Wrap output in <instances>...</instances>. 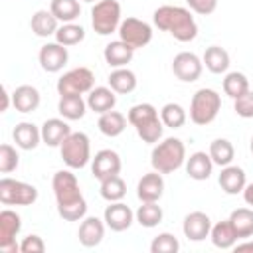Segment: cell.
I'll return each instance as SVG.
<instances>
[{"label": "cell", "instance_id": "cell-44", "mask_svg": "<svg viewBox=\"0 0 253 253\" xmlns=\"http://www.w3.org/2000/svg\"><path fill=\"white\" fill-rule=\"evenodd\" d=\"M186 4L190 6L192 12H196L200 16H210L217 8V0H186Z\"/></svg>", "mask_w": 253, "mask_h": 253}, {"label": "cell", "instance_id": "cell-4", "mask_svg": "<svg viewBox=\"0 0 253 253\" xmlns=\"http://www.w3.org/2000/svg\"><path fill=\"white\" fill-rule=\"evenodd\" d=\"M186 162V146L180 138L168 136L150 152V164L160 174H172Z\"/></svg>", "mask_w": 253, "mask_h": 253}, {"label": "cell", "instance_id": "cell-16", "mask_svg": "<svg viewBox=\"0 0 253 253\" xmlns=\"http://www.w3.org/2000/svg\"><path fill=\"white\" fill-rule=\"evenodd\" d=\"M182 231L190 241H204L211 231V219L204 211H192L184 217Z\"/></svg>", "mask_w": 253, "mask_h": 253}, {"label": "cell", "instance_id": "cell-41", "mask_svg": "<svg viewBox=\"0 0 253 253\" xmlns=\"http://www.w3.org/2000/svg\"><path fill=\"white\" fill-rule=\"evenodd\" d=\"M18 164H20V154L16 152V148L12 144H2L0 146V172L10 174L18 168Z\"/></svg>", "mask_w": 253, "mask_h": 253}, {"label": "cell", "instance_id": "cell-36", "mask_svg": "<svg viewBox=\"0 0 253 253\" xmlns=\"http://www.w3.org/2000/svg\"><path fill=\"white\" fill-rule=\"evenodd\" d=\"M210 156L213 160V164L217 166H227L233 162V156H235V148L233 144L227 140V138H215L211 144H210Z\"/></svg>", "mask_w": 253, "mask_h": 253}, {"label": "cell", "instance_id": "cell-45", "mask_svg": "<svg viewBox=\"0 0 253 253\" xmlns=\"http://www.w3.org/2000/svg\"><path fill=\"white\" fill-rule=\"evenodd\" d=\"M243 200H245V204L247 206H253V182L251 184H245V188H243Z\"/></svg>", "mask_w": 253, "mask_h": 253}, {"label": "cell", "instance_id": "cell-15", "mask_svg": "<svg viewBox=\"0 0 253 253\" xmlns=\"http://www.w3.org/2000/svg\"><path fill=\"white\" fill-rule=\"evenodd\" d=\"M38 59H40V65L43 71L47 73H57L65 67L67 59H69V51L65 45L61 43H45L42 45L40 53H38Z\"/></svg>", "mask_w": 253, "mask_h": 253}, {"label": "cell", "instance_id": "cell-29", "mask_svg": "<svg viewBox=\"0 0 253 253\" xmlns=\"http://www.w3.org/2000/svg\"><path fill=\"white\" fill-rule=\"evenodd\" d=\"M202 61H204L206 69L211 71V73H215V75L225 73V71L229 69V53H227L223 47H219V45H210V47H206Z\"/></svg>", "mask_w": 253, "mask_h": 253}, {"label": "cell", "instance_id": "cell-49", "mask_svg": "<svg viewBox=\"0 0 253 253\" xmlns=\"http://www.w3.org/2000/svg\"><path fill=\"white\" fill-rule=\"evenodd\" d=\"M83 2H95V0H83Z\"/></svg>", "mask_w": 253, "mask_h": 253}, {"label": "cell", "instance_id": "cell-25", "mask_svg": "<svg viewBox=\"0 0 253 253\" xmlns=\"http://www.w3.org/2000/svg\"><path fill=\"white\" fill-rule=\"evenodd\" d=\"M40 91L32 85H20L16 87V91L12 93V105L18 113H32L40 107Z\"/></svg>", "mask_w": 253, "mask_h": 253}, {"label": "cell", "instance_id": "cell-42", "mask_svg": "<svg viewBox=\"0 0 253 253\" xmlns=\"http://www.w3.org/2000/svg\"><path fill=\"white\" fill-rule=\"evenodd\" d=\"M233 109L239 117L243 119H251L253 117V91H247L245 95L233 99Z\"/></svg>", "mask_w": 253, "mask_h": 253}, {"label": "cell", "instance_id": "cell-39", "mask_svg": "<svg viewBox=\"0 0 253 253\" xmlns=\"http://www.w3.org/2000/svg\"><path fill=\"white\" fill-rule=\"evenodd\" d=\"M126 194V184L121 176H111L101 182V198L107 202H121Z\"/></svg>", "mask_w": 253, "mask_h": 253}, {"label": "cell", "instance_id": "cell-30", "mask_svg": "<svg viewBox=\"0 0 253 253\" xmlns=\"http://www.w3.org/2000/svg\"><path fill=\"white\" fill-rule=\"evenodd\" d=\"M99 130L109 136V138H115L119 134H123V130L126 128V117L119 111H107L99 117V123H97Z\"/></svg>", "mask_w": 253, "mask_h": 253}, {"label": "cell", "instance_id": "cell-24", "mask_svg": "<svg viewBox=\"0 0 253 253\" xmlns=\"http://www.w3.org/2000/svg\"><path fill=\"white\" fill-rule=\"evenodd\" d=\"M107 81H109V87H111L115 93H119V95L132 93V91L136 89V83H138L136 73H134L132 69H128V67H115V69L109 73Z\"/></svg>", "mask_w": 253, "mask_h": 253}, {"label": "cell", "instance_id": "cell-26", "mask_svg": "<svg viewBox=\"0 0 253 253\" xmlns=\"http://www.w3.org/2000/svg\"><path fill=\"white\" fill-rule=\"evenodd\" d=\"M117 105V95L111 87H93L87 95V107L99 115L113 111Z\"/></svg>", "mask_w": 253, "mask_h": 253}, {"label": "cell", "instance_id": "cell-8", "mask_svg": "<svg viewBox=\"0 0 253 253\" xmlns=\"http://www.w3.org/2000/svg\"><path fill=\"white\" fill-rule=\"evenodd\" d=\"M95 87V75L89 67H73L57 79V93L61 95H85Z\"/></svg>", "mask_w": 253, "mask_h": 253}, {"label": "cell", "instance_id": "cell-19", "mask_svg": "<svg viewBox=\"0 0 253 253\" xmlns=\"http://www.w3.org/2000/svg\"><path fill=\"white\" fill-rule=\"evenodd\" d=\"M221 190L229 196H235L239 192H243L245 184H247V178H245V170L241 166H235V164H227L221 168V174L217 178Z\"/></svg>", "mask_w": 253, "mask_h": 253}, {"label": "cell", "instance_id": "cell-28", "mask_svg": "<svg viewBox=\"0 0 253 253\" xmlns=\"http://www.w3.org/2000/svg\"><path fill=\"white\" fill-rule=\"evenodd\" d=\"M30 28L38 38L55 36L57 28H59V20L51 14V10H38L30 20Z\"/></svg>", "mask_w": 253, "mask_h": 253}, {"label": "cell", "instance_id": "cell-22", "mask_svg": "<svg viewBox=\"0 0 253 253\" xmlns=\"http://www.w3.org/2000/svg\"><path fill=\"white\" fill-rule=\"evenodd\" d=\"M103 57L111 67H126V63H130L134 57V47H130L123 40H115L105 45Z\"/></svg>", "mask_w": 253, "mask_h": 253}, {"label": "cell", "instance_id": "cell-31", "mask_svg": "<svg viewBox=\"0 0 253 253\" xmlns=\"http://www.w3.org/2000/svg\"><path fill=\"white\" fill-rule=\"evenodd\" d=\"M210 237H211V243L219 249H231L239 239L235 229L231 227L229 219H223V221H217L215 225H211Z\"/></svg>", "mask_w": 253, "mask_h": 253}, {"label": "cell", "instance_id": "cell-43", "mask_svg": "<svg viewBox=\"0 0 253 253\" xmlns=\"http://www.w3.org/2000/svg\"><path fill=\"white\" fill-rule=\"evenodd\" d=\"M20 251L22 253H43L45 251V243L40 235H26L20 243Z\"/></svg>", "mask_w": 253, "mask_h": 253}, {"label": "cell", "instance_id": "cell-2", "mask_svg": "<svg viewBox=\"0 0 253 253\" xmlns=\"http://www.w3.org/2000/svg\"><path fill=\"white\" fill-rule=\"evenodd\" d=\"M152 22L158 30L168 32L178 42H192L198 36V24L188 8L182 6H160L152 14Z\"/></svg>", "mask_w": 253, "mask_h": 253}, {"label": "cell", "instance_id": "cell-11", "mask_svg": "<svg viewBox=\"0 0 253 253\" xmlns=\"http://www.w3.org/2000/svg\"><path fill=\"white\" fill-rule=\"evenodd\" d=\"M22 229V217L14 210H2L0 211V249L4 253H16L20 251V245L16 243V235Z\"/></svg>", "mask_w": 253, "mask_h": 253}, {"label": "cell", "instance_id": "cell-20", "mask_svg": "<svg viewBox=\"0 0 253 253\" xmlns=\"http://www.w3.org/2000/svg\"><path fill=\"white\" fill-rule=\"evenodd\" d=\"M211 170H213V160L210 156V152H204V150H198L194 154H190V158H186V174L192 178V180H208L211 176Z\"/></svg>", "mask_w": 253, "mask_h": 253}, {"label": "cell", "instance_id": "cell-7", "mask_svg": "<svg viewBox=\"0 0 253 253\" xmlns=\"http://www.w3.org/2000/svg\"><path fill=\"white\" fill-rule=\"evenodd\" d=\"M121 22V4L117 0H99L91 8V26L99 36H111Z\"/></svg>", "mask_w": 253, "mask_h": 253}, {"label": "cell", "instance_id": "cell-46", "mask_svg": "<svg viewBox=\"0 0 253 253\" xmlns=\"http://www.w3.org/2000/svg\"><path fill=\"white\" fill-rule=\"evenodd\" d=\"M10 93H8V89L6 87H2V107H0V111L2 113H6L8 111V107H10Z\"/></svg>", "mask_w": 253, "mask_h": 253}, {"label": "cell", "instance_id": "cell-37", "mask_svg": "<svg viewBox=\"0 0 253 253\" xmlns=\"http://www.w3.org/2000/svg\"><path fill=\"white\" fill-rule=\"evenodd\" d=\"M83 40H85V30H83V26H79L75 22H69V24L59 26L57 32H55V42L61 43V45H65V47L77 45Z\"/></svg>", "mask_w": 253, "mask_h": 253}, {"label": "cell", "instance_id": "cell-18", "mask_svg": "<svg viewBox=\"0 0 253 253\" xmlns=\"http://www.w3.org/2000/svg\"><path fill=\"white\" fill-rule=\"evenodd\" d=\"M164 194V178L160 172L144 174L136 184V196L140 202H158Z\"/></svg>", "mask_w": 253, "mask_h": 253}, {"label": "cell", "instance_id": "cell-9", "mask_svg": "<svg viewBox=\"0 0 253 253\" xmlns=\"http://www.w3.org/2000/svg\"><path fill=\"white\" fill-rule=\"evenodd\" d=\"M36 200H38L36 186L14 178L0 180V202L4 206H32Z\"/></svg>", "mask_w": 253, "mask_h": 253}, {"label": "cell", "instance_id": "cell-38", "mask_svg": "<svg viewBox=\"0 0 253 253\" xmlns=\"http://www.w3.org/2000/svg\"><path fill=\"white\" fill-rule=\"evenodd\" d=\"M160 119H162L164 126H168V128H180V126H184L188 115H186V111H184L182 105H178V103H166L160 109Z\"/></svg>", "mask_w": 253, "mask_h": 253}, {"label": "cell", "instance_id": "cell-1", "mask_svg": "<svg viewBox=\"0 0 253 253\" xmlns=\"http://www.w3.org/2000/svg\"><path fill=\"white\" fill-rule=\"evenodd\" d=\"M51 188L57 202V213L65 221H81L87 215V202L79 190L77 176L69 170H59L53 174Z\"/></svg>", "mask_w": 253, "mask_h": 253}, {"label": "cell", "instance_id": "cell-48", "mask_svg": "<svg viewBox=\"0 0 253 253\" xmlns=\"http://www.w3.org/2000/svg\"><path fill=\"white\" fill-rule=\"evenodd\" d=\"M251 152H253V138H251Z\"/></svg>", "mask_w": 253, "mask_h": 253}, {"label": "cell", "instance_id": "cell-6", "mask_svg": "<svg viewBox=\"0 0 253 253\" xmlns=\"http://www.w3.org/2000/svg\"><path fill=\"white\" fill-rule=\"evenodd\" d=\"M59 152H61V158L63 162L77 170V168H83L89 164L91 160V140L85 132H71L59 146Z\"/></svg>", "mask_w": 253, "mask_h": 253}, {"label": "cell", "instance_id": "cell-3", "mask_svg": "<svg viewBox=\"0 0 253 253\" xmlns=\"http://www.w3.org/2000/svg\"><path fill=\"white\" fill-rule=\"evenodd\" d=\"M128 123L134 126L136 134L140 136L142 142L154 144L162 138V130H164V123L156 111L154 105L150 103H138L134 107H130L128 111Z\"/></svg>", "mask_w": 253, "mask_h": 253}, {"label": "cell", "instance_id": "cell-23", "mask_svg": "<svg viewBox=\"0 0 253 253\" xmlns=\"http://www.w3.org/2000/svg\"><path fill=\"white\" fill-rule=\"evenodd\" d=\"M71 134L65 119H47L42 125V142L47 146H61V142Z\"/></svg>", "mask_w": 253, "mask_h": 253}, {"label": "cell", "instance_id": "cell-27", "mask_svg": "<svg viewBox=\"0 0 253 253\" xmlns=\"http://www.w3.org/2000/svg\"><path fill=\"white\" fill-rule=\"evenodd\" d=\"M57 111L65 121H79L87 111V101L81 95H61L57 101Z\"/></svg>", "mask_w": 253, "mask_h": 253}, {"label": "cell", "instance_id": "cell-14", "mask_svg": "<svg viewBox=\"0 0 253 253\" xmlns=\"http://www.w3.org/2000/svg\"><path fill=\"white\" fill-rule=\"evenodd\" d=\"M103 219H105L109 229L121 233V231H126L136 217H134V211L126 204H123V202H109V206L103 211Z\"/></svg>", "mask_w": 253, "mask_h": 253}, {"label": "cell", "instance_id": "cell-13", "mask_svg": "<svg viewBox=\"0 0 253 253\" xmlns=\"http://www.w3.org/2000/svg\"><path fill=\"white\" fill-rule=\"evenodd\" d=\"M121 166V156L111 148H103L95 154V158H91V172L99 182L111 176H119Z\"/></svg>", "mask_w": 253, "mask_h": 253}, {"label": "cell", "instance_id": "cell-21", "mask_svg": "<svg viewBox=\"0 0 253 253\" xmlns=\"http://www.w3.org/2000/svg\"><path fill=\"white\" fill-rule=\"evenodd\" d=\"M12 138L16 142L18 148L22 150H34L40 140H42V128H38L34 123H28V121H22L14 126L12 130Z\"/></svg>", "mask_w": 253, "mask_h": 253}, {"label": "cell", "instance_id": "cell-40", "mask_svg": "<svg viewBox=\"0 0 253 253\" xmlns=\"http://www.w3.org/2000/svg\"><path fill=\"white\" fill-rule=\"evenodd\" d=\"M178 249H180V241L176 239V235H172L168 231L158 233L150 243L152 253H176Z\"/></svg>", "mask_w": 253, "mask_h": 253}, {"label": "cell", "instance_id": "cell-33", "mask_svg": "<svg viewBox=\"0 0 253 253\" xmlns=\"http://www.w3.org/2000/svg\"><path fill=\"white\" fill-rule=\"evenodd\" d=\"M49 10L51 14L63 22V24H69V22H75L81 14V6H79V0H51L49 4Z\"/></svg>", "mask_w": 253, "mask_h": 253}, {"label": "cell", "instance_id": "cell-5", "mask_svg": "<svg viewBox=\"0 0 253 253\" xmlns=\"http://www.w3.org/2000/svg\"><path fill=\"white\" fill-rule=\"evenodd\" d=\"M221 109V97L213 89H198L190 103V119L192 123L204 126L215 121L217 113Z\"/></svg>", "mask_w": 253, "mask_h": 253}, {"label": "cell", "instance_id": "cell-32", "mask_svg": "<svg viewBox=\"0 0 253 253\" xmlns=\"http://www.w3.org/2000/svg\"><path fill=\"white\" fill-rule=\"evenodd\" d=\"M229 223L235 229L239 239H247L253 235V210L249 208H237L229 213Z\"/></svg>", "mask_w": 253, "mask_h": 253}, {"label": "cell", "instance_id": "cell-47", "mask_svg": "<svg viewBox=\"0 0 253 253\" xmlns=\"http://www.w3.org/2000/svg\"><path fill=\"white\" fill-rule=\"evenodd\" d=\"M233 249L235 251H253V241H243V243H235L233 245Z\"/></svg>", "mask_w": 253, "mask_h": 253}, {"label": "cell", "instance_id": "cell-10", "mask_svg": "<svg viewBox=\"0 0 253 253\" xmlns=\"http://www.w3.org/2000/svg\"><path fill=\"white\" fill-rule=\"evenodd\" d=\"M119 40H123L125 43H128L130 47L138 49V47H144L150 43L152 40V26L144 20H138V18H126L121 22L119 30Z\"/></svg>", "mask_w": 253, "mask_h": 253}, {"label": "cell", "instance_id": "cell-12", "mask_svg": "<svg viewBox=\"0 0 253 253\" xmlns=\"http://www.w3.org/2000/svg\"><path fill=\"white\" fill-rule=\"evenodd\" d=\"M172 71L180 81L192 83V81L200 79V75L204 71V61L192 51H180L172 61Z\"/></svg>", "mask_w": 253, "mask_h": 253}, {"label": "cell", "instance_id": "cell-34", "mask_svg": "<svg viewBox=\"0 0 253 253\" xmlns=\"http://www.w3.org/2000/svg\"><path fill=\"white\" fill-rule=\"evenodd\" d=\"M134 217L142 227L150 229V227H156L162 221L164 211L156 202H142V206H138V210L134 211Z\"/></svg>", "mask_w": 253, "mask_h": 253}, {"label": "cell", "instance_id": "cell-17", "mask_svg": "<svg viewBox=\"0 0 253 253\" xmlns=\"http://www.w3.org/2000/svg\"><path fill=\"white\" fill-rule=\"evenodd\" d=\"M105 219H99L95 215H89V217H83L81 223H79V229H77V239L83 247H95L103 241L105 237Z\"/></svg>", "mask_w": 253, "mask_h": 253}, {"label": "cell", "instance_id": "cell-35", "mask_svg": "<svg viewBox=\"0 0 253 253\" xmlns=\"http://www.w3.org/2000/svg\"><path fill=\"white\" fill-rule=\"evenodd\" d=\"M249 91V79L241 71H229L223 77V93L231 99H237Z\"/></svg>", "mask_w": 253, "mask_h": 253}]
</instances>
